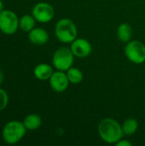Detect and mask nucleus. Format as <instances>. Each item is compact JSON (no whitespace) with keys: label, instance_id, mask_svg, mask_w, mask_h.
Instances as JSON below:
<instances>
[{"label":"nucleus","instance_id":"obj_1","mask_svg":"<svg viewBox=\"0 0 145 146\" xmlns=\"http://www.w3.org/2000/svg\"><path fill=\"white\" fill-rule=\"evenodd\" d=\"M98 133L101 139L108 144H116L124 135L121 125L112 118H104L100 121Z\"/></svg>","mask_w":145,"mask_h":146},{"label":"nucleus","instance_id":"obj_19","mask_svg":"<svg viewBox=\"0 0 145 146\" xmlns=\"http://www.w3.org/2000/svg\"><path fill=\"white\" fill-rule=\"evenodd\" d=\"M3 81H4V74L3 73V71L0 70V86L3 85Z\"/></svg>","mask_w":145,"mask_h":146},{"label":"nucleus","instance_id":"obj_9","mask_svg":"<svg viewBox=\"0 0 145 146\" xmlns=\"http://www.w3.org/2000/svg\"><path fill=\"white\" fill-rule=\"evenodd\" d=\"M70 49L74 56L79 58L87 57L92 50L91 43L85 38H76L71 43Z\"/></svg>","mask_w":145,"mask_h":146},{"label":"nucleus","instance_id":"obj_12","mask_svg":"<svg viewBox=\"0 0 145 146\" xmlns=\"http://www.w3.org/2000/svg\"><path fill=\"white\" fill-rule=\"evenodd\" d=\"M23 124L25 126V127L26 128V130H37L38 129L41 125H42V118L40 117V115L32 113L27 115L24 119H23Z\"/></svg>","mask_w":145,"mask_h":146},{"label":"nucleus","instance_id":"obj_8","mask_svg":"<svg viewBox=\"0 0 145 146\" xmlns=\"http://www.w3.org/2000/svg\"><path fill=\"white\" fill-rule=\"evenodd\" d=\"M49 81L50 87L56 92H65L68 89L70 83L67 76V74L64 71L60 70L54 72L51 77L50 78Z\"/></svg>","mask_w":145,"mask_h":146},{"label":"nucleus","instance_id":"obj_10","mask_svg":"<svg viewBox=\"0 0 145 146\" xmlns=\"http://www.w3.org/2000/svg\"><path fill=\"white\" fill-rule=\"evenodd\" d=\"M28 39L34 45H44L49 40V33L42 27H34L28 33Z\"/></svg>","mask_w":145,"mask_h":146},{"label":"nucleus","instance_id":"obj_13","mask_svg":"<svg viewBox=\"0 0 145 146\" xmlns=\"http://www.w3.org/2000/svg\"><path fill=\"white\" fill-rule=\"evenodd\" d=\"M36 20L32 16V15H23L19 19V28L25 33H29L31 30H32L35 27Z\"/></svg>","mask_w":145,"mask_h":146},{"label":"nucleus","instance_id":"obj_15","mask_svg":"<svg viewBox=\"0 0 145 146\" xmlns=\"http://www.w3.org/2000/svg\"><path fill=\"white\" fill-rule=\"evenodd\" d=\"M121 127H122L124 135L131 136V135H133L137 132L138 128V123L134 118H127L122 123Z\"/></svg>","mask_w":145,"mask_h":146},{"label":"nucleus","instance_id":"obj_3","mask_svg":"<svg viewBox=\"0 0 145 146\" xmlns=\"http://www.w3.org/2000/svg\"><path fill=\"white\" fill-rule=\"evenodd\" d=\"M55 34L57 39L62 43H72L74 39L77 38V27L72 20L68 18H62L59 20L56 24Z\"/></svg>","mask_w":145,"mask_h":146},{"label":"nucleus","instance_id":"obj_11","mask_svg":"<svg viewBox=\"0 0 145 146\" xmlns=\"http://www.w3.org/2000/svg\"><path fill=\"white\" fill-rule=\"evenodd\" d=\"M54 70L50 64L39 63L33 69V75L38 80H49Z\"/></svg>","mask_w":145,"mask_h":146},{"label":"nucleus","instance_id":"obj_20","mask_svg":"<svg viewBox=\"0 0 145 146\" xmlns=\"http://www.w3.org/2000/svg\"><path fill=\"white\" fill-rule=\"evenodd\" d=\"M4 9V7H3V3L2 0H0V12H2L3 10Z\"/></svg>","mask_w":145,"mask_h":146},{"label":"nucleus","instance_id":"obj_4","mask_svg":"<svg viewBox=\"0 0 145 146\" xmlns=\"http://www.w3.org/2000/svg\"><path fill=\"white\" fill-rule=\"evenodd\" d=\"M74 55L70 48L60 47L57 49L52 56V64L56 69L66 72L73 63Z\"/></svg>","mask_w":145,"mask_h":146},{"label":"nucleus","instance_id":"obj_2","mask_svg":"<svg viewBox=\"0 0 145 146\" xmlns=\"http://www.w3.org/2000/svg\"><path fill=\"white\" fill-rule=\"evenodd\" d=\"M26 133V128L22 121H10L3 127L2 139L8 145H15L24 138Z\"/></svg>","mask_w":145,"mask_h":146},{"label":"nucleus","instance_id":"obj_16","mask_svg":"<svg viewBox=\"0 0 145 146\" xmlns=\"http://www.w3.org/2000/svg\"><path fill=\"white\" fill-rule=\"evenodd\" d=\"M66 74H67V76L68 78L69 82L72 84H79L84 79V75H83L82 71L77 68H72L71 67L69 69H68L66 71Z\"/></svg>","mask_w":145,"mask_h":146},{"label":"nucleus","instance_id":"obj_14","mask_svg":"<svg viewBox=\"0 0 145 146\" xmlns=\"http://www.w3.org/2000/svg\"><path fill=\"white\" fill-rule=\"evenodd\" d=\"M117 36L118 38L123 43H128L131 41L132 36V27L128 23H121L117 29Z\"/></svg>","mask_w":145,"mask_h":146},{"label":"nucleus","instance_id":"obj_7","mask_svg":"<svg viewBox=\"0 0 145 146\" xmlns=\"http://www.w3.org/2000/svg\"><path fill=\"white\" fill-rule=\"evenodd\" d=\"M32 15L37 21L40 23H48L54 18L55 9L51 4L45 2H40L33 6Z\"/></svg>","mask_w":145,"mask_h":146},{"label":"nucleus","instance_id":"obj_5","mask_svg":"<svg viewBox=\"0 0 145 146\" xmlns=\"http://www.w3.org/2000/svg\"><path fill=\"white\" fill-rule=\"evenodd\" d=\"M19 19L14 11L3 9L0 12V31L6 35L15 34L19 28Z\"/></svg>","mask_w":145,"mask_h":146},{"label":"nucleus","instance_id":"obj_18","mask_svg":"<svg viewBox=\"0 0 145 146\" xmlns=\"http://www.w3.org/2000/svg\"><path fill=\"white\" fill-rule=\"evenodd\" d=\"M115 145L117 146H132V143L130 141H128V140H124V139H121Z\"/></svg>","mask_w":145,"mask_h":146},{"label":"nucleus","instance_id":"obj_17","mask_svg":"<svg viewBox=\"0 0 145 146\" xmlns=\"http://www.w3.org/2000/svg\"><path fill=\"white\" fill-rule=\"evenodd\" d=\"M8 104H9V95L4 89L0 87V111L5 110Z\"/></svg>","mask_w":145,"mask_h":146},{"label":"nucleus","instance_id":"obj_6","mask_svg":"<svg viewBox=\"0 0 145 146\" xmlns=\"http://www.w3.org/2000/svg\"><path fill=\"white\" fill-rule=\"evenodd\" d=\"M125 55L129 61L135 64L145 62V45L141 41H129L125 47Z\"/></svg>","mask_w":145,"mask_h":146}]
</instances>
